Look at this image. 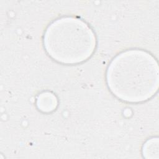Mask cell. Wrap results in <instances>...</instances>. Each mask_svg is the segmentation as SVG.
<instances>
[{
    "label": "cell",
    "mask_w": 159,
    "mask_h": 159,
    "mask_svg": "<svg viewBox=\"0 0 159 159\" xmlns=\"http://www.w3.org/2000/svg\"><path fill=\"white\" fill-rule=\"evenodd\" d=\"M106 82L117 98L128 102H140L151 98L159 84L155 58L141 50H129L117 55L109 65Z\"/></svg>",
    "instance_id": "1"
},
{
    "label": "cell",
    "mask_w": 159,
    "mask_h": 159,
    "mask_svg": "<svg viewBox=\"0 0 159 159\" xmlns=\"http://www.w3.org/2000/svg\"><path fill=\"white\" fill-rule=\"evenodd\" d=\"M43 43L45 51L54 60L73 65L84 61L92 55L96 39L92 29L83 20L63 17L47 27Z\"/></svg>",
    "instance_id": "2"
},
{
    "label": "cell",
    "mask_w": 159,
    "mask_h": 159,
    "mask_svg": "<svg viewBox=\"0 0 159 159\" xmlns=\"http://www.w3.org/2000/svg\"><path fill=\"white\" fill-rule=\"evenodd\" d=\"M37 106L41 111L50 112L56 109L57 99L53 94L44 92L39 96L37 100Z\"/></svg>",
    "instance_id": "3"
},
{
    "label": "cell",
    "mask_w": 159,
    "mask_h": 159,
    "mask_svg": "<svg viewBox=\"0 0 159 159\" xmlns=\"http://www.w3.org/2000/svg\"><path fill=\"white\" fill-rule=\"evenodd\" d=\"M143 157L147 158H158V138H152L148 140L142 148Z\"/></svg>",
    "instance_id": "4"
}]
</instances>
